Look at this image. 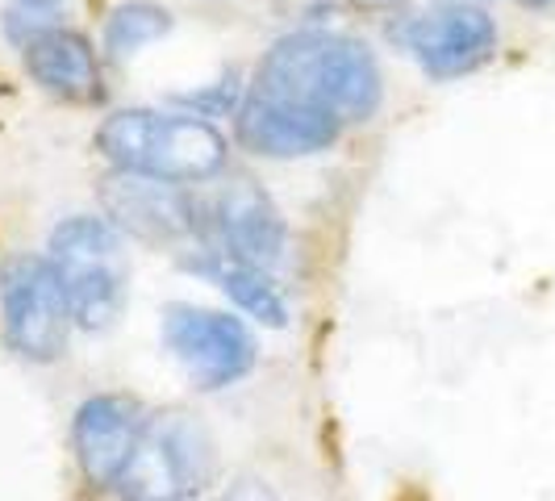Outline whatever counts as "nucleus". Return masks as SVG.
I'll return each instance as SVG.
<instances>
[{
    "mask_svg": "<svg viewBox=\"0 0 555 501\" xmlns=\"http://www.w3.org/2000/svg\"><path fill=\"white\" fill-rule=\"evenodd\" d=\"M222 501H276V493H272L263 480H250V476H243V480H234V485L225 489Z\"/></svg>",
    "mask_w": 555,
    "mask_h": 501,
    "instance_id": "16",
    "label": "nucleus"
},
{
    "mask_svg": "<svg viewBox=\"0 0 555 501\" xmlns=\"http://www.w3.org/2000/svg\"><path fill=\"white\" fill-rule=\"evenodd\" d=\"M101 205H105V214L117 230L146 239V243L184 239L196 226L193 201L184 196L180 184L139 176V171H121V167L101 184Z\"/></svg>",
    "mask_w": 555,
    "mask_h": 501,
    "instance_id": "9",
    "label": "nucleus"
},
{
    "mask_svg": "<svg viewBox=\"0 0 555 501\" xmlns=\"http://www.w3.org/2000/svg\"><path fill=\"white\" fill-rule=\"evenodd\" d=\"M167 29H171V13L164 4H151V0H130V4H117L105 22V51L113 55H134L142 47L159 42Z\"/></svg>",
    "mask_w": 555,
    "mask_h": 501,
    "instance_id": "13",
    "label": "nucleus"
},
{
    "mask_svg": "<svg viewBox=\"0 0 555 501\" xmlns=\"http://www.w3.org/2000/svg\"><path fill=\"white\" fill-rule=\"evenodd\" d=\"M22 51H26V72L59 101H67V105H96L105 97L96 51L76 29H42L38 38H29Z\"/></svg>",
    "mask_w": 555,
    "mask_h": 501,
    "instance_id": "10",
    "label": "nucleus"
},
{
    "mask_svg": "<svg viewBox=\"0 0 555 501\" xmlns=\"http://www.w3.org/2000/svg\"><path fill=\"white\" fill-rule=\"evenodd\" d=\"M164 343L196 389H225L255 368V338L243 326V318L218 309L167 306Z\"/></svg>",
    "mask_w": 555,
    "mask_h": 501,
    "instance_id": "5",
    "label": "nucleus"
},
{
    "mask_svg": "<svg viewBox=\"0 0 555 501\" xmlns=\"http://www.w3.org/2000/svg\"><path fill=\"white\" fill-rule=\"evenodd\" d=\"M397 38L410 47V55L422 63V72L451 80L468 76L498 51V26L480 4H443L430 13H417L397 29Z\"/></svg>",
    "mask_w": 555,
    "mask_h": 501,
    "instance_id": "6",
    "label": "nucleus"
},
{
    "mask_svg": "<svg viewBox=\"0 0 555 501\" xmlns=\"http://www.w3.org/2000/svg\"><path fill=\"white\" fill-rule=\"evenodd\" d=\"M51 268L83 331H109L130 288V259L117 226L105 218H67L51 234Z\"/></svg>",
    "mask_w": 555,
    "mask_h": 501,
    "instance_id": "3",
    "label": "nucleus"
},
{
    "mask_svg": "<svg viewBox=\"0 0 555 501\" xmlns=\"http://www.w3.org/2000/svg\"><path fill=\"white\" fill-rule=\"evenodd\" d=\"M96 151L121 171H139L171 184H196L225 167L222 130L189 113H113L96 130Z\"/></svg>",
    "mask_w": 555,
    "mask_h": 501,
    "instance_id": "2",
    "label": "nucleus"
},
{
    "mask_svg": "<svg viewBox=\"0 0 555 501\" xmlns=\"http://www.w3.org/2000/svg\"><path fill=\"white\" fill-rule=\"evenodd\" d=\"M218 230H222L225 247L238 264L250 268H268L276 264L284 251V218L276 205L263 196L259 184L234 180L218 196Z\"/></svg>",
    "mask_w": 555,
    "mask_h": 501,
    "instance_id": "11",
    "label": "nucleus"
},
{
    "mask_svg": "<svg viewBox=\"0 0 555 501\" xmlns=\"http://www.w3.org/2000/svg\"><path fill=\"white\" fill-rule=\"evenodd\" d=\"M22 4H38L42 9V4H55V0H22Z\"/></svg>",
    "mask_w": 555,
    "mask_h": 501,
    "instance_id": "18",
    "label": "nucleus"
},
{
    "mask_svg": "<svg viewBox=\"0 0 555 501\" xmlns=\"http://www.w3.org/2000/svg\"><path fill=\"white\" fill-rule=\"evenodd\" d=\"M380 67L376 55L347 38L326 29L288 34L263 55L255 84L259 92L284 97L293 105L331 113L334 121H367L380 105Z\"/></svg>",
    "mask_w": 555,
    "mask_h": 501,
    "instance_id": "1",
    "label": "nucleus"
},
{
    "mask_svg": "<svg viewBox=\"0 0 555 501\" xmlns=\"http://www.w3.org/2000/svg\"><path fill=\"white\" fill-rule=\"evenodd\" d=\"M0 306H4V338L17 356L34 363H51L63 356L76 318L51 259L13 255L0 272Z\"/></svg>",
    "mask_w": 555,
    "mask_h": 501,
    "instance_id": "4",
    "label": "nucleus"
},
{
    "mask_svg": "<svg viewBox=\"0 0 555 501\" xmlns=\"http://www.w3.org/2000/svg\"><path fill=\"white\" fill-rule=\"evenodd\" d=\"M351 4H360V9H397L405 0H351Z\"/></svg>",
    "mask_w": 555,
    "mask_h": 501,
    "instance_id": "17",
    "label": "nucleus"
},
{
    "mask_svg": "<svg viewBox=\"0 0 555 501\" xmlns=\"http://www.w3.org/2000/svg\"><path fill=\"white\" fill-rule=\"evenodd\" d=\"M167 444L176 451V464H180V473H184V485H189V493L201 489V485H209L214 473H218V455H214V439H209V431L193 422V418H171L164 426Z\"/></svg>",
    "mask_w": 555,
    "mask_h": 501,
    "instance_id": "15",
    "label": "nucleus"
},
{
    "mask_svg": "<svg viewBox=\"0 0 555 501\" xmlns=\"http://www.w3.org/2000/svg\"><path fill=\"white\" fill-rule=\"evenodd\" d=\"M222 288L234 306L250 318H259L263 326H284L288 322V306L276 293V284L263 277V268H250V264L234 259L230 268H222Z\"/></svg>",
    "mask_w": 555,
    "mask_h": 501,
    "instance_id": "14",
    "label": "nucleus"
},
{
    "mask_svg": "<svg viewBox=\"0 0 555 501\" xmlns=\"http://www.w3.org/2000/svg\"><path fill=\"white\" fill-rule=\"evenodd\" d=\"M338 130H343V121H334L331 113L293 105V101L259 92V88H250L234 117V139L268 159H297V155L326 151L338 139Z\"/></svg>",
    "mask_w": 555,
    "mask_h": 501,
    "instance_id": "8",
    "label": "nucleus"
},
{
    "mask_svg": "<svg viewBox=\"0 0 555 501\" xmlns=\"http://www.w3.org/2000/svg\"><path fill=\"white\" fill-rule=\"evenodd\" d=\"M455 4H485V0H455Z\"/></svg>",
    "mask_w": 555,
    "mask_h": 501,
    "instance_id": "19",
    "label": "nucleus"
},
{
    "mask_svg": "<svg viewBox=\"0 0 555 501\" xmlns=\"http://www.w3.org/2000/svg\"><path fill=\"white\" fill-rule=\"evenodd\" d=\"M130 501H180L189 493L184 473L176 464V451L167 444L164 426H146L139 451L130 460V468L117 480Z\"/></svg>",
    "mask_w": 555,
    "mask_h": 501,
    "instance_id": "12",
    "label": "nucleus"
},
{
    "mask_svg": "<svg viewBox=\"0 0 555 501\" xmlns=\"http://www.w3.org/2000/svg\"><path fill=\"white\" fill-rule=\"evenodd\" d=\"M146 426H151V418L134 397H121V393L88 397L72 422V444H76V460H80L88 485H96V489L117 485L121 473L130 468Z\"/></svg>",
    "mask_w": 555,
    "mask_h": 501,
    "instance_id": "7",
    "label": "nucleus"
}]
</instances>
